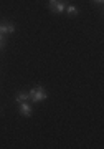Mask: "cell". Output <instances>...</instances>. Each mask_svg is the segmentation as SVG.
<instances>
[{
    "mask_svg": "<svg viewBox=\"0 0 104 149\" xmlns=\"http://www.w3.org/2000/svg\"><path fill=\"white\" fill-rule=\"evenodd\" d=\"M48 98V93L45 88H42V86H35V88H31L30 91H28V100L33 103H40L43 101V100H46Z\"/></svg>",
    "mask_w": 104,
    "mask_h": 149,
    "instance_id": "obj_1",
    "label": "cell"
},
{
    "mask_svg": "<svg viewBox=\"0 0 104 149\" xmlns=\"http://www.w3.org/2000/svg\"><path fill=\"white\" fill-rule=\"evenodd\" d=\"M64 8H66L64 2H61V0H50V10L53 13H64Z\"/></svg>",
    "mask_w": 104,
    "mask_h": 149,
    "instance_id": "obj_2",
    "label": "cell"
},
{
    "mask_svg": "<svg viewBox=\"0 0 104 149\" xmlns=\"http://www.w3.org/2000/svg\"><path fill=\"white\" fill-rule=\"evenodd\" d=\"M15 25L10 23V22H2L0 23V33H13L15 32Z\"/></svg>",
    "mask_w": 104,
    "mask_h": 149,
    "instance_id": "obj_3",
    "label": "cell"
},
{
    "mask_svg": "<svg viewBox=\"0 0 104 149\" xmlns=\"http://www.w3.org/2000/svg\"><path fill=\"white\" fill-rule=\"evenodd\" d=\"M20 113L23 116H31V106L28 104V101L20 103Z\"/></svg>",
    "mask_w": 104,
    "mask_h": 149,
    "instance_id": "obj_4",
    "label": "cell"
},
{
    "mask_svg": "<svg viewBox=\"0 0 104 149\" xmlns=\"http://www.w3.org/2000/svg\"><path fill=\"white\" fill-rule=\"evenodd\" d=\"M23 101H28V91H20L15 96V103H23Z\"/></svg>",
    "mask_w": 104,
    "mask_h": 149,
    "instance_id": "obj_5",
    "label": "cell"
},
{
    "mask_svg": "<svg viewBox=\"0 0 104 149\" xmlns=\"http://www.w3.org/2000/svg\"><path fill=\"white\" fill-rule=\"evenodd\" d=\"M64 12H68V15H71V17H74L76 13H78V8L74 5H68L66 8H64Z\"/></svg>",
    "mask_w": 104,
    "mask_h": 149,
    "instance_id": "obj_6",
    "label": "cell"
},
{
    "mask_svg": "<svg viewBox=\"0 0 104 149\" xmlns=\"http://www.w3.org/2000/svg\"><path fill=\"white\" fill-rule=\"evenodd\" d=\"M5 47V38H3V33H0V50Z\"/></svg>",
    "mask_w": 104,
    "mask_h": 149,
    "instance_id": "obj_7",
    "label": "cell"
},
{
    "mask_svg": "<svg viewBox=\"0 0 104 149\" xmlns=\"http://www.w3.org/2000/svg\"><path fill=\"white\" fill-rule=\"evenodd\" d=\"M93 2H96V3H103L104 0H93Z\"/></svg>",
    "mask_w": 104,
    "mask_h": 149,
    "instance_id": "obj_8",
    "label": "cell"
}]
</instances>
